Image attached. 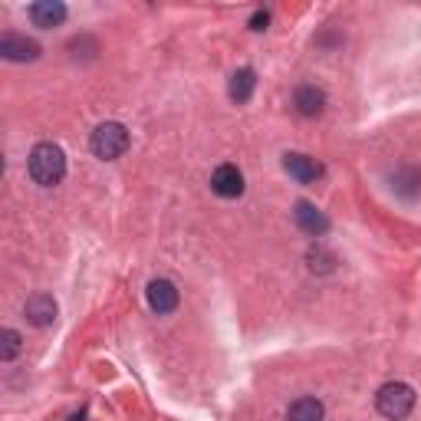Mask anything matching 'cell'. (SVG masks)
<instances>
[{
  "instance_id": "1",
  "label": "cell",
  "mask_w": 421,
  "mask_h": 421,
  "mask_svg": "<svg viewBox=\"0 0 421 421\" xmlns=\"http://www.w3.org/2000/svg\"><path fill=\"white\" fill-rule=\"evenodd\" d=\"M26 172H30L33 184H40V188H56L66 178V155H63V148L53 145V142L33 145L30 158H26Z\"/></svg>"
},
{
  "instance_id": "2",
  "label": "cell",
  "mask_w": 421,
  "mask_h": 421,
  "mask_svg": "<svg viewBox=\"0 0 421 421\" xmlns=\"http://www.w3.org/2000/svg\"><path fill=\"white\" fill-rule=\"evenodd\" d=\"M132 145V135L129 129L122 125V122H103L99 129L89 135V148H93L95 158H103V162H115L129 152Z\"/></svg>"
},
{
  "instance_id": "3",
  "label": "cell",
  "mask_w": 421,
  "mask_h": 421,
  "mask_svg": "<svg viewBox=\"0 0 421 421\" xmlns=\"http://www.w3.org/2000/svg\"><path fill=\"white\" fill-rule=\"evenodd\" d=\"M375 408H378V415L388 418V421L408 418L412 408H415V388L408 385V382H388V385L378 388Z\"/></svg>"
},
{
  "instance_id": "4",
  "label": "cell",
  "mask_w": 421,
  "mask_h": 421,
  "mask_svg": "<svg viewBox=\"0 0 421 421\" xmlns=\"http://www.w3.org/2000/svg\"><path fill=\"white\" fill-rule=\"evenodd\" d=\"M145 300H148V306H152V313H158V316H168V313L178 310L181 293H178V286H175L172 280H162V276H158V280H152V284H148Z\"/></svg>"
},
{
  "instance_id": "5",
  "label": "cell",
  "mask_w": 421,
  "mask_h": 421,
  "mask_svg": "<svg viewBox=\"0 0 421 421\" xmlns=\"http://www.w3.org/2000/svg\"><path fill=\"white\" fill-rule=\"evenodd\" d=\"M284 168H286V175H290L293 181H300V184H316V181L326 175V168H323L316 158L303 155V152H286Z\"/></svg>"
},
{
  "instance_id": "6",
  "label": "cell",
  "mask_w": 421,
  "mask_h": 421,
  "mask_svg": "<svg viewBox=\"0 0 421 421\" xmlns=\"http://www.w3.org/2000/svg\"><path fill=\"white\" fill-rule=\"evenodd\" d=\"M0 56L10 63H33L40 56V43L24 33H4L0 36Z\"/></svg>"
},
{
  "instance_id": "7",
  "label": "cell",
  "mask_w": 421,
  "mask_h": 421,
  "mask_svg": "<svg viewBox=\"0 0 421 421\" xmlns=\"http://www.w3.org/2000/svg\"><path fill=\"white\" fill-rule=\"evenodd\" d=\"M293 109L300 112L303 119H319V115L326 112V93H323L316 83H303V86H296V93H293Z\"/></svg>"
},
{
  "instance_id": "8",
  "label": "cell",
  "mask_w": 421,
  "mask_h": 421,
  "mask_svg": "<svg viewBox=\"0 0 421 421\" xmlns=\"http://www.w3.org/2000/svg\"><path fill=\"white\" fill-rule=\"evenodd\" d=\"M211 191L217 198H241L244 194V175L237 165H217L214 175H211Z\"/></svg>"
},
{
  "instance_id": "9",
  "label": "cell",
  "mask_w": 421,
  "mask_h": 421,
  "mask_svg": "<svg viewBox=\"0 0 421 421\" xmlns=\"http://www.w3.org/2000/svg\"><path fill=\"white\" fill-rule=\"evenodd\" d=\"M66 4H60V0H36V4H30L26 7V17H30V24L40 26V30H53V26H60L63 20H66Z\"/></svg>"
},
{
  "instance_id": "10",
  "label": "cell",
  "mask_w": 421,
  "mask_h": 421,
  "mask_svg": "<svg viewBox=\"0 0 421 421\" xmlns=\"http://www.w3.org/2000/svg\"><path fill=\"white\" fill-rule=\"evenodd\" d=\"M56 313H60V306H56V300H53L50 293H33L24 306V316L40 329L53 326V323H56Z\"/></svg>"
},
{
  "instance_id": "11",
  "label": "cell",
  "mask_w": 421,
  "mask_h": 421,
  "mask_svg": "<svg viewBox=\"0 0 421 421\" xmlns=\"http://www.w3.org/2000/svg\"><path fill=\"white\" fill-rule=\"evenodd\" d=\"M293 217H296V227H300L303 234H310V237H323V234L329 231V217L323 214L316 204H310V201H296Z\"/></svg>"
},
{
  "instance_id": "12",
  "label": "cell",
  "mask_w": 421,
  "mask_h": 421,
  "mask_svg": "<svg viewBox=\"0 0 421 421\" xmlns=\"http://www.w3.org/2000/svg\"><path fill=\"white\" fill-rule=\"evenodd\" d=\"M326 418V408H323V402L319 398H296V402L290 405V412H286V421H323Z\"/></svg>"
},
{
  "instance_id": "13",
  "label": "cell",
  "mask_w": 421,
  "mask_h": 421,
  "mask_svg": "<svg viewBox=\"0 0 421 421\" xmlns=\"http://www.w3.org/2000/svg\"><path fill=\"white\" fill-rule=\"evenodd\" d=\"M254 86H257V73H254L250 66H244V69H237V73L231 76L227 93H231L234 103H247L250 95H254Z\"/></svg>"
},
{
  "instance_id": "14",
  "label": "cell",
  "mask_w": 421,
  "mask_h": 421,
  "mask_svg": "<svg viewBox=\"0 0 421 421\" xmlns=\"http://www.w3.org/2000/svg\"><path fill=\"white\" fill-rule=\"evenodd\" d=\"M24 349V336L17 329H4L0 333V362H14Z\"/></svg>"
},
{
  "instance_id": "15",
  "label": "cell",
  "mask_w": 421,
  "mask_h": 421,
  "mask_svg": "<svg viewBox=\"0 0 421 421\" xmlns=\"http://www.w3.org/2000/svg\"><path fill=\"white\" fill-rule=\"evenodd\" d=\"M306 260H310V270H316V274H329V270L336 266V257L329 254V250L319 247V244L310 250V254H306Z\"/></svg>"
},
{
  "instance_id": "16",
  "label": "cell",
  "mask_w": 421,
  "mask_h": 421,
  "mask_svg": "<svg viewBox=\"0 0 421 421\" xmlns=\"http://www.w3.org/2000/svg\"><path fill=\"white\" fill-rule=\"evenodd\" d=\"M266 24H270V14H266V10H257V14H254V17H250V30H266Z\"/></svg>"
},
{
  "instance_id": "17",
  "label": "cell",
  "mask_w": 421,
  "mask_h": 421,
  "mask_svg": "<svg viewBox=\"0 0 421 421\" xmlns=\"http://www.w3.org/2000/svg\"><path fill=\"white\" fill-rule=\"evenodd\" d=\"M86 418V412H79V415H69V421H83Z\"/></svg>"
}]
</instances>
